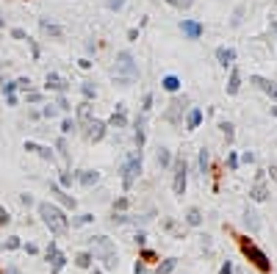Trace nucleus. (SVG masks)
<instances>
[{"instance_id":"nucleus-1","label":"nucleus","mask_w":277,"mask_h":274,"mask_svg":"<svg viewBox=\"0 0 277 274\" xmlns=\"http://www.w3.org/2000/svg\"><path fill=\"white\" fill-rule=\"evenodd\" d=\"M39 216H42V222L47 224L50 233H56V235H64V233L69 230V219L64 216V211L50 205V202H42V205H39Z\"/></svg>"},{"instance_id":"nucleus-2","label":"nucleus","mask_w":277,"mask_h":274,"mask_svg":"<svg viewBox=\"0 0 277 274\" xmlns=\"http://www.w3.org/2000/svg\"><path fill=\"white\" fill-rule=\"evenodd\" d=\"M92 241H95V249H97V255H100L105 269H117V249H114L111 238L97 235V238H92Z\"/></svg>"},{"instance_id":"nucleus-3","label":"nucleus","mask_w":277,"mask_h":274,"mask_svg":"<svg viewBox=\"0 0 277 274\" xmlns=\"http://www.w3.org/2000/svg\"><path fill=\"white\" fill-rule=\"evenodd\" d=\"M241 249H244V255L250 257V260H252L255 266H258L260 272H269V269H272V266H269V257L263 255V252H260V249L255 247V244H250V241H244V244H241Z\"/></svg>"},{"instance_id":"nucleus-4","label":"nucleus","mask_w":277,"mask_h":274,"mask_svg":"<svg viewBox=\"0 0 277 274\" xmlns=\"http://www.w3.org/2000/svg\"><path fill=\"white\" fill-rule=\"evenodd\" d=\"M119 72H128V80H133V78L138 75L136 64H133V59H130V53H119L117 56V72L114 75H119Z\"/></svg>"},{"instance_id":"nucleus-5","label":"nucleus","mask_w":277,"mask_h":274,"mask_svg":"<svg viewBox=\"0 0 277 274\" xmlns=\"http://www.w3.org/2000/svg\"><path fill=\"white\" fill-rule=\"evenodd\" d=\"M141 172V153L133 155L128 161V166H125V189H130L133 186V180H136V175Z\"/></svg>"},{"instance_id":"nucleus-6","label":"nucleus","mask_w":277,"mask_h":274,"mask_svg":"<svg viewBox=\"0 0 277 274\" xmlns=\"http://www.w3.org/2000/svg\"><path fill=\"white\" fill-rule=\"evenodd\" d=\"M47 260H50V272L53 274H59L61 269H64V263H67L64 252H59V247H56V244H50V247H47Z\"/></svg>"},{"instance_id":"nucleus-7","label":"nucleus","mask_w":277,"mask_h":274,"mask_svg":"<svg viewBox=\"0 0 277 274\" xmlns=\"http://www.w3.org/2000/svg\"><path fill=\"white\" fill-rule=\"evenodd\" d=\"M186 191V161H178L175 163V194H183Z\"/></svg>"},{"instance_id":"nucleus-8","label":"nucleus","mask_w":277,"mask_h":274,"mask_svg":"<svg viewBox=\"0 0 277 274\" xmlns=\"http://www.w3.org/2000/svg\"><path fill=\"white\" fill-rule=\"evenodd\" d=\"M86 138L89 141H100V138L105 136V122H100V119H95V122H89L86 125Z\"/></svg>"},{"instance_id":"nucleus-9","label":"nucleus","mask_w":277,"mask_h":274,"mask_svg":"<svg viewBox=\"0 0 277 274\" xmlns=\"http://www.w3.org/2000/svg\"><path fill=\"white\" fill-rule=\"evenodd\" d=\"M183 34L189 36V39H199L202 36V25L194 22V20H183Z\"/></svg>"},{"instance_id":"nucleus-10","label":"nucleus","mask_w":277,"mask_h":274,"mask_svg":"<svg viewBox=\"0 0 277 274\" xmlns=\"http://www.w3.org/2000/svg\"><path fill=\"white\" fill-rule=\"evenodd\" d=\"M252 83H258L263 92H269V95L277 100V83H272V80H266V78H252Z\"/></svg>"},{"instance_id":"nucleus-11","label":"nucleus","mask_w":277,"mask_h":274,"mask_svg":"<svg viewBox=\"0 0 277 274\" xmlns=\"http://www.w3.org/2000/svg\"><path fill=\"white\" fill-rule=\"evenodd\" d=\"M78 177H80V183H83V186H95L97 180H100V172H95V169H83Z\"/></svg>"},{"instance_id":"nucleus-12","label":"nucleus","mask_w":277,"mask_h":274,"mask_svg":"<svg viewBox=\"0 0 277 274\" xmlns=\"http://www.w3.org/2000/svg\"><path fill=\"white\" fill-rule=\"evenodd\" d=\"M217 59H219V61H222V64L227 67V64H233L236 50H233V47H219V50H217Z\"/></svg>"},{"instance_id":"nucleus-13","label":"nucleus","mask_w":277,"mask_h":274,"mask_svg":"<svg viewBox=\"0 0 277 274\" xmlns=\"http://www.w3.org/2000/svg\"><path fill=\"white\" fill-rule=\"evenodd\" d=\"M50 194H56V197H59V199H61V202H64V205H67V208H75V199L69 197V194H64V191H61L59 186H56V183H53V186H50Z\"/></svg>"},{"instance_id":"nucleus-14","label":"nucleus","mask_w":277,"mask_h":274,"mask_svg":"<svg viewBox=\"0 0 277 274\" xmlns=\"http://www.w3.org/2000/svg\"><path fill=\"white\" fill-rule=\"evenodd\" d=\"M47 86H50V89H56V92H64V89H67V83H64L56 72H50V75H47Z\"/></svg>"},{"instance_id":"nucleus-15","label":"nucleus","mask_w":277,"mask_h":274,"mask_svg":"<svg viewBox=\"0 0 277 274\" xmlns=\"http://www.w3.org/2000/svg\"><path fill=\"white\" fill-rule=\"evenodd\" d=\"M238 86H241V75H238V69H233L230 83H227V95H236V92H238Z\"/></svg>"},{"instance_id":"nucleus-16","label":"nucleus","mask_w":277,"mask_h":274,"mask_svg":"<svg viewBox=\"0 0 277 274\" xmlns=\"http://www.w3.org/2000/svg\"><path fill=\"white\" fill-rule=\"evenodd\" d=\"M250 197L255 199V202H263V199L269 197V194H266V189H263V183H258V186H255V189L250 191Z\"/></svg>"},{"instance_id":"nucleus-17","label":"nucleus","mask_w":277,"mask_h":274,"mask_svg":"<svg viewBox=\"0 0 277 274\" xmlns=\"http://www.w3.org/2000/svg\"><path fill=\"white\" fill-rule=\"evenodd\" d=\"M186 222H189L191 227H197V224H202V214H199L197 208H191L189 214H186Z\"/></svg>"},{"instance_id":"nucleus-18","label":"nucleus","mask_w":277,"mask_h":274,"mask_svg":"<svg viewBox=\"0 0 277 274\" xmlns=\"http://www.w3.org/2000/svg\"><path fill=\"white\" fill-rule=\"evenodd\" d=\"M178 86H180V80H178L175 75H166L164 78V89H166V92H178Z\"/></svg>"},{"instance_id":"nucleus-19","label":"nucleus","mask_w":277,"mask_h":274,"mask_svg":"<svg viewBox=\"0 0 277 274\" xmlns=\"http://www.w3.org/2000/svg\"><path fill=\"white\" fill-rule=\"evenodd\" d=\"M175 263H178L175 257H169V260H164V263H161V266H158V269H156V274H169V272H172V269H175Z\"/></svg>"},{"instance_id":"nucleus-20","label":"nucleus","mask_w":277,"mask_h":274,"mask_svg":"<svg viewBox=\"0 0 277 274\" xmlns=\"http://www.w3.org/2000/svg\"><path fill=\"white\" fill-rule=\"evenodd\" d=\"M75 263H78L80 269H89V266H92V255H89V252H80V255L75 257Z\"/></svg>"},{"instance_id":"nucleus-21","label":"nucleus","mask_w":277,"mask_h":274,"mask_svg":"<svg viewBox=\"0 0 277 274\" xmlns=\"http://www.w3.org/2000/svg\"><path fill=\"white\" fill-rule=\"evenodd\" d=\"M111 125H114V128H122V125H125V111H122V105H119V111H114Z\"/></svg>"},{"instance_id":"nucleus-22","label":"nucleus","mask_w":277,"mask_h":274,"mask_svg":"<svg viewBox=\"0 0 277 274\" xmlns=\"http://www.w3.org/2000/svg\"><path fill=\"white\" fill-rule=\"evenodd\" d=\"M199 122H202V111H199V108H194V111L189 114V128H197Z\"/></svg>"},{"instance_id":"nucleus-23","label":"nucleus","mask_w":277,"mask_h":274,"mask_svg":"<svg viewBox=\"0 0 277 274\" xmlns=\"http://www.w3.org/2000/svg\"><path fill=\"white\" fill-rule=\"evenodd\" d=\"M42 28L47 31V34H53V36H61V28H59V25H50L47 20H42Z\"/></svg>"},{"instance_id":"nucleus-24","label":"nucleus","mask_w":277,"mask_h":274,"mask_svg":"<svg viewBox=\"0 0 277 274\" xmlns=\"http://www.w3.org/2000/svg\"><path fill=\"white\" fill-rule=\"evenodd\" d=\"M158 166H166V163H169V150H158Z\"/></svg>"},{"instance_id":"nucleus-25","label":"nucleus","mask_w":277,"mask_h":274,"mask_svg":"<svg viewBox=\"0 0 277 274\" xmlns=\"http://www.w3.org/2000/svg\"><path fill=\"white\" fill-rule=\"evenodd\" d=\"M166 3H172V6H178V9H189L194 0H166Z\"/></svg>"},{"instance_id":"nucleus-26","label":"nucleus","mask_w":277,"mask_h":274,"mask_svg":"<svg viewBox=\"0 0 277 274\" xmlns=\"http://www.w3.org/2000/svg\"><path fill=\"white\" fill-rule=\"evenodd\" d=\"M258 214H252V211H247V224H250L252 230H258V219H255Z\"/></svg>"},{"instance_id":"nucleus-27","label":"nucleus","mask_w":277,"mask_h":274,"mask_svg":"<svg viewBox=\"0 0 277 274\" xmlns=\"http://www.w3.org/2000/svg\"><path fill=\"white\" fill-rule=\"evenodd\" d=\"M80 122H86V125H89V122H92V119H89V105L86 103H83V105H80Z\"/></svg>"},{"instance_id":"nucleus-28","label":"nucleus","mask_w":277,"mask_h":274,"mask_svg":"<svg viewBox=\"0 0 277 274\" xmlns=\"http://www.w3.org/2000/svg\"><path fill=\"white\" fill-rule=\"evenodd\" d=\"M199 169H202V172L208 169V153H205V150H202V153H199Z\"/></svg>"},{"instance_id":"nucleus-29","label":"nucleus","mask_w":277,"mask_h":274,"mask_svg":"<svg viewBox=\"0 0 277 274\" xmlns=\"http://www.w3.org/2000/svg\"><path fill=\"white\" fill-rule=\"evenodd\" d=\"M17 247H20V238L17 235H11V238L6 241V249H17Z\"/></svg>"},{"instance_id":"nucleus-30","label":"nucleus","mask_w":277,"mask_h":274,"mask_svg":"<svg viewBox=\"0 0 277 274\" xmlns=\"http://www.w3.org/2000/svg\"><path fill=\"white\" fill-rule=\"evenodd\" d=\"M108 3V9H122L125 6V0H105Z\"/></svg>"},{"instance_id":"nucleus-31","label":"nucleus","mask_w":277,"mask_h":274,"mask_svg":"<svg viewBox=\"0 0 277 274\" xmlns=\"http://www.w3.org/2000/svg\"><path fill=\"white\" fill-rule=\"evenodd\" d=\"M89 222H92V216H89V214H83V216H78V219H75L72 224H89Z\"/></svg>"},{"instance_id":"nucleus-32","label":"nucleus","mask_w":277,"mask_h":274,"mask_svg":"<svg viewBox=\"0 0 277 274\" xmlns=\"http://www.w3.org/2000/svg\"><path fill=\"white\" fill-rule=\"evenodd\" d=\"M83 95H86V97H92V95H95V86H92V83H86V86H83Z\"/></svg>"},{"instance_id":"nucleus-33","label":"nucleus","mask_w":277,"mask_h":274,"mask_svg":"<svg viewBox=\"0 0 277 274\" xmlns=\"http://www.w3.org/2000/svg\"><path fill=\"white\" fill-rule=\"evenodd\" d=\"M28 100H31V103H39V100H42V95H39V92H31V95H28Z\"/></svg>"},{"instance_id":"nucleus-34","label":"nucleus","mask_w":277,"mask_h":274,"mask_svg":"<svg viewBox=\"0 0 277 274\" xmlns=\"http://www.w3.org/2000/svg\"><path fill=\"white\" fill-rule=\"evenodd\" d=\"M219 274H233V266H230V263H225L222 269H219Z\"/></svg>"},{"instance_id":"nucleus-35","label":"nucleus","mask_w":277,"mask_h":274,"mask_svg":"<svg viewBox=\"0 0 277 274\" xmlns=\"http://www.w3.org/2000/svg\"><path fill=\"white\" fill-rule=\"evenodd\" d=\"M9 222V214H6V208H0V224Z\"/></svg>"},{"instance_id":"nucleus-36","label":"nucleus","mask_w":277,"mask_h":274,"mask_svg":"<svg viewBox=\"0 0 277 274\" xmlns=\"http://www.w3.org/2000/svg\"><path fill=\"white\" fill-rule=\"evenodd\" d=\"M11 34H14V39H25V31H20V28H14Z\"/></svg>"},{"instance_id":"nucleus-37","label":"nucleus","mask_w":277,"mask_h":274,"mask_svg":"<svg viewBox=\"0 0 277 274\" xmlns=\"http://www.w3.org/2000/svg\"><path fill=\"white\" fill-rule=\"evenodd\" d=\"M133 274H144V266H141V263H136V266H133Z\"/></svg>"},{"instance_id":"nucleus-38","label":"nucleus","mask_w":277,"mask_h":274,"mask_svg":"<svg viewBox=\"0 0 277 274\" xmlns=\"http://www.w3.org/2000/svg\"><path fill=\"white\" fill-rule=\"evenodd\" d=\"M6 274H22V272H20L17 266H9V269H6Z\"/></svg>"},{"instance_id":"nucleus-39","label":"nucleus","mask_w":277,"mask_h":274,"mask_svg":"<svg viewBox=\"0 0 277 274\" xmlns=\"http://www.w3.org/2000/svg\"><path fill=\"white\" fill-rule=\"evenodd\" d=\"M275 31H277V25H275Z\"/></svg>"}]
</instances>
